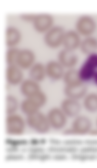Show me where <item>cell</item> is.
I'll return each mask as SVG.
<instances>
[{"mask_svg": "<svg viewBox=\"0 0 97 168\" xmlns=\"http://www.w3.org/2000/svg\"><path fill=\"white\" fill-rule=\"evenodd\" d=\"M70 127L64 129L62 134L67 136L88 135L92 127V120L87 116L81 114L73 118Z\"/></svg>", "mask_w": 97, "mask_h": 168, "instance_id": "1", "label": "cell"}, {"mask_svg": "<svg viewBox=\"0 0 97 168\" xmlns=\"http://www.w3.org/2000/svg\"><path fill=\"white\" fill-rule=\"evenodd\" d=\"M97 29V23L92 15L83 14L75 20L74 30L82 38L93 35Z\"/></svg>", "mask_w": 97, "mask_h": 168, "instance_id": "2", "label": "cell"}, {"mask_svg": "<svg viewBox=\"0 0 97 168\" xmlns=\"http://www.w3.org/2000/svg\"><path fill=\"white\" fill-rule=\"evenodd\" d=\"M25 122L29 127L39 134H46L51 128L46 114L40 111L26 116Z\"/></svg>", "mask_w": 97, "mask_h": 168, "instance_id": "3", "label": "cell"}, {"mask_svg": "<svg viewBox=\"0 0 97 168\" xmlns=\"http://www.w3.org/2000/svg\"><path fill=\"white\" fill-rule=\"evenodd\" d=\"M77 69L79 77L83 82L92 80L97 71V52L87 55Z\"/></svg>", "mask_w": 97, "mask_h": 168, "instance_id": "4", "label": "cell"}, {"mask_svg": "<svg viewBox=\"0 0 97 168\" xmlns=\"http://www.w3.org/2000/svg\"><path fill=\"white\" fill-rule=\"evenodd\" d=\"M26 122L20 115L16 113L7 115L5 119L6 133L11 136H20L24 133Z\"/></svg>", "mask_w": 97, "mask_h": 168, "instance_id": "5", "label": "cell"}, {"mask_svg": "<svg viewBox=\"0 0 97 168\" xmlns=\"http://www.w3.org/2000/svg\"><path fill=\"white\" fill-rule=\"evenodd\" d=\"M65 32L61 26H53L45 33L44 41L46 45L52 49H56L62 46Z\"/></svg>", "mask_w": 97, "mask_h": 168, "instance_id": "6", "label": "cell"}, {"mask_svg": "<svg viewBox=\"0 0 97 168\" xmlns=\"http://www.w3.org/2000/svg\"><path fill=\"white\" fill-rule=\"evenodd\" d=\"M46 115L51 128L54 129H62L67 124L68 117L60 107L51 108Z\"/></svg>", "mask_w": 97, "mask_h": 168, "instance_id": "7", "label": "cell"}, {"mask_svg": "<svg viewBox=\"0 0 97 168\" xmlns=\"http://www.w3.org/2000/svg\"><path fill=\"white\" fill-rule=\"evenodd\" d=\"M57 60L66 70L76 68L79 58L76 51L63 48L58 52Z\"/></svg>", "mask_w": 97, "mask_h": 168, "instance_id": "8", "label": "cell"}, {"mask_svg": "<svg viewBox=\"0 0 97 168\" xmlns=\"http://www.w3.org/2000/svg\"><path fill=\"white\" fill-rule=\"evenodd\" d=\"M60 107L68 118H72L81 114L82 108L80 100L67 97L62 101Z\"/></svg>", "mask_w": 97, "mask_h": 168, "instance_id": "9", "label": "cell"}, {"mask_svg": "<svg viewBox=\"0 0 97 168\" xmlns=\"http://www.w3.org/2000/svg\"><path fill=\"white\" fill-rule=\"evenodd\" d=\"M45 67L47 78L53 81L62 80L65 69L57 60L48 61Z\"/></svg>", "mask_w": 97, "mask_h": 168, "instance_id": "10", "label": "cell"}, {"mask_svg": "<svg viewBox=\"0 0 97 168\" xmlns=\"http://www.w3.org/2000/svg\"><path fill=\"white\" fill-rule=\"evenodd\" d=\"M82 39L74 29L69 30L65 32L62 46L63 48L76 51L79 49Z\"/></svg>", "mask_w": 97, "mask_h": 168, "instance_id": "11", "label": "cell"}, {"mask_svg": "<svg viewBox=\"0 0 97 168\" xmlns=\"http://www.w3.org/2000/svg\"><path fill=\"white\" fill-rule=\"evenodd\" d=\"M33 22L35 28L41 33H45L54 26L53 18L48 13L37 15Z\"/></svg>", "mask_w": 97, "mask_h": 168, "instance_id": "12", "label": "cell"}, {"mask_svg": "<svg viewBox=\"0 0 97 168\" xmlns=\"http://www.w3.org/2000/svg\"><path fill=\"white\" fill-rule=\"evenodd\" d=\"M6 82L13 86L20 85L24 79L23 70L17 65L7 66L5 72Z\"/></svg>", "mask_w": 97, "mask_h": 168, "instance_id": "13", "label": "cell"}, {"mask_svg": "<svg viewBox=\"0 0 97 168\" xmlns=\"http://www.w3.org/2000/svg\"><path fill=\"white\" fill-rule=\"evenodd\" d=\"M35 56L32 51L28 49L20 50L17 65L22 70L28 69L35 63Z\"/></svg>", "mask_w": 97, "mask_h": 168, "instance_id": "14", "label": "cell"}, {"mask_svg": "<svg viewBox=\"0 0 97 168\" xmlns=\"http://www.w3.org/2000/svg\"><path fill=\"white\" fill-rule=\"evenodd\" d=\"M19 86L20 91L25 98L30 97L42 89L39 83L30 78L24 79Z\"/></svg>", "mask_w": 97, "mask_h": 168, "instance_id": "15", "label": "cell"}, {"mask_svg": "<svg viewBox=\"0 0 97 168\" xmlns=\"http://www.w3.org/2000/svg\"><path fill=\"white\" fill-rule=\"evenodd\" d=\"M62 80L65 86H77L84 84L80 79L76 68L65 70Z\"/></svg>", "mask_w": 97, "mask_h": 168, "instance_id": "16", "label": "cell"}, {"mask_svg": "<svg viewBox=\"0 0 97 168\" xmlns=\"http://www.w3.org/2000/svg\"><path fill=\"white\" fill-rule=\"evenodd\" d=\"M79 50L86 56L97 52V38L94 35L82 38Z\"/></svg>", "mask_w": 97, "mask_h": 168, "instance_id": "17", "label": "cell"}, {"mask_svg": "<svg viewBox=\"0 0 97 168\" xmlns=\"http://www.w3.org/2000/svg\"><path fill=\"white\" fill-rule=\"evenodd\" d=\"M63 92L65 97L80 100L87 93V88L85 84L76 86H64Z\"/></svg>", "mask_w": 97, "mask_h": 168, "instance_id": "18", "label": "cell"}, {"mask_svg": "<svg viewBox=\"0 0 97 168\" xmlns=\"http://www.w3.org/2000/svg\"><path fill=\"white\" fill-rule=\"evenodd\" d=\"M29 78L39 83L46 77L45 65L35 63L29 69Z\"/></svg>", "mask_w": 97, "mask_h": 168, "instance_id": "19", "label": "cell"}, {"mask_svg": "<svg viewBox=\"0 0 97 168\" xmlns=\"http://www.w3.org/2000/svg\"><path fill=\"white\" fill-rule=\"evenodd\" d=\"M82 107L90 113L97 112V93H87L82 99Z\"/></svg>", "mask_w": 97, "mask_h": 168, "instance_id": "20", "label": "cell"}, {"mask_svg": "<svg viewBox=\"0 0 97 168\" xmlns=\"http://www.w3.org/2000/svg\"><path fill=\"white\" fill-rule=\"evenodd\" d=\"M20 107L22 112L26 116L39 111L40 108L31 99L25 98L20 103Z\"/></svg>", "mask_w": 97, "mask_h": 168, "instance_id": "21", "label": "cell"}, {"mask_svg": "<svg viewBox=\"0 0 97 168\" xmlns=\"http://www.w3.org/2000/svg\"><path fill=\"white\" fill-rule=\"evenodd\" d=\"M79 148L61 145L58 146H50L46 149L47 151L50 153H60L70 155L79 151Z\"/></svg>", "mask_w": 97, "mask_h": 168, "instance_id": "22", "label": "cell"}, {"mask_svg": "<svg viewBox=\"0 0 97 168\" xmlns=\"http://www.w3.org/2000/svg\"><path fill=\"white\" fill-rule=\"evenodd\" d=\"M19 32L12 27L8 28L5 32V42L9 46H13L16 44L20 39Z\"/></svg>", "mask_w": 97, "mask_h": 168, "instance_id": "23", "label": "cell"}, {"mask_svg": "<svg viewBox=\"0 0 97 168\" xmlns=\"http://www.w3.org/2000/svg\"><path fill=\"white\" fill-rule=\"evenodd\" d=\"M5 113L7 115L16 113L18 107L17 98L11 95H8L5 98Z\"/></svg>", "mask_w": 97, "mask_h": 168, "instance_id": "24", "label": "cell"}, {"mask_svg": "<svg viewBox=\"0 0 97 168\" xmlns=\"http://www.w3.org/2000/svg\"><path fill=\"white\" fill-rule=\"evenodd\" d=\"M20 50L17 48L12 47L7 50L5 60L7 66L17 65V59Z\"/></svg>", "mask_w": 97, "mask_h": 168, "instance_id": "25", "label": "cell"}, {"mask_svg": "<svg viewBox=\"0 0 97 168\" xmlns=\"http://www.w3.org/2000/svg\"><path fill=\"white\" fill-rule=\"evenodd\" d=\"M69 159L75 161L85 162L96 159H97V155L89 154L78 151L70 155Z\"/></svg>", "mask_w": 97, "mask_h": 168, "instance_id": "26", "label": "cell"}, {"mask_svg": "<svg viewBox=\"0 0 97 168\" xmlns=\"http://www.w3.org/2000/svg\"><path fill=\"white\" fill-rule=\"evenodd\" d=\"M27 98L33 100L40 109L45 105L48 100L46 94L42 89L32 96Z\"/></svg>", "mask_w": 97, "mask_h": 168, "instance_id": "27", "label": "cell"}, {"mask_svg": "<svg viewBox=\"0 0 97 168\" xmlns=\"http://www.w3.org/2000/svg\"><path fill=\"white\" fill-rule=\"evenodd\" d=\"M27 159L30 161H38L44 162L52 160V155L46 152L40 153H28Z\"/></svg>", "mask_w": 97, "mask_h": 168, "instance_id": "28", "label": "cell"}, {"mask_svg": "<svg viewBox=\"0 0 97 168\" xmlns=\"http://www.w3.org/2000/svg\"><path fill=\"white\" fill-rule=\"evenodd\" d=\"M5 143L8 146L19 147L25 146L28 144V140L25 139H13L7 138L5 139Z\"/></svg>", "mask_w": 97, "mask_h": 168, "instance_id": "29", "label": "cell"}, {"mask_svg": "<svg viewBox=\"0 0 97 168\" xmlns=\"http://www.w3.org/2000/svg\"><path fill=\"white\" fill-rule=\"evenodd\" d=\"M84 144V140L78 138H70L62 140V144L69 146L79 148Z\"/></svg>", "mask_w": 97, "mask_h": 168, "instance_id": "30", "label": "cell"}, {"mask_svg": "<svg viewBox=\"0 0 97 168\" xmlns=\"http://www.w3.org/2000/svg\"><path fill=\"white\" fill-rule=\"evenodd\" d=\"M46 149L42 146H31L28 147H24L20 149L22 153H40L45 152Z\"/></svg>", "mask_w": 97, "mask_h": 168, "instance_id": "31", "label": "cell"}, {"mask_svg": "<svg viewBox=\"0 0 97 168\" xmlns=\"http://www.w3.org/2000/svg\"><path fill=\"white\" fill-rule=\"evenodd\" d=\"M25 159V156L23 154L18 153H7L4 157V160L6 162L21 161Z\"/></svg>", "mask_w": 97, "mask_h": 168, "instance_id": "32", "label": "cell"}, {"mask_svg": "<svg viewBox=\"0 0 97 168\" xmlns=\"http://www.w3.org/2000/svg\"><path fill=\"white\" fill-rule=\"evenodd\" d=\"M79 151L89 154L97 155V146L86 145V146L79 148Z\"/></svg>", "mask_w": 97, "mask_h": 168, "instance_id": "33", "label": "cell"}, {"mask_svg": "<svg viewBox=\"0 0 97 168\" xmlns=\"http://www.w3.org/2000/svg\"><path fill=\"white\" fill-rule=\"evenodd\" d=\"M48 142V140L45 138H32L28 140V144L31 146H43Z\"/></svg>", "mask_w": 97, "mask_h": 168, "instance_id": "34", "label": "cell"}, {"mask_svg": "<svg viewBox=\"0 0 97 168\" xmlns=\"http://www.w3.org/2000/svg\"><path fill=\"white\" fill-rule=\"evenodd\" d=\"M69 156L67 154L56 153L52 155V160L55 161L63 162L67 160Z\"/></svg>", "mask_w": 97, "mask_h": 168, "instance_id": "35", "label": "cell"}, {"mask_svg": "<svg viewBox=\"0 0 97 168\" xmlns=\"http://www.w3.org/2000/svg\"><path fill=\"white\" fill-rule=\"evenodd\" d=\"M48 140L51 146H58L62 144V140L59 138H50Z\"/></svg>", "mask_w": 97, "mask_h": 168, "instance_id": "36", "label": "cell"}, {"mask_svg": "<svg viewBox=\"0 0 97 168\" xmlns=\"http://www.w3.org/2000/svg\"><path fill=\"white\" fill-rule=\"evenodd\" d=\"M36 14H22L21 18L24 20L28 21H33Z\"/></svg>", "mask_w": 97, "mask_h": 168, "instance_id": "37", "label": "cell"}, {"mask_svg": "<svg viewBox=\"0 0 97 168\" xmlns=\"http://www.w3.org/2000/svg\"><path fill=\"white\" fill-rule=\"evenodd\" d=\"M20 150L19 147L8 146L5 149V151L7 153H18Z\"/></svg>", "mask_w": 97, "mask_h": 168, "instance_id": "38", "label": "cell"}, {"mask_svg": "<svg viewBox=\"0 0 97 168\" xmlns=\"http://www.w3.org/2000/svg\"><path fill=\"white\" fill-rule=\"evenodd\" d=\"M84 144L97 146V139H86L84 140Z\"/></svg>", "mask_w": 97, "mask_h": 168, "instance_id": "39", "label": "cell"}, {"mask_svg": "<svg viewBox=\"0 0 97 168\" xmlns=\"http://www.w3.org/2000/svg\"><path fill=\"white\" fill-rule=\"evenodd\" d=\"M88 135L92 136H97V128H92L90 131Z\"/></svg>", "mask_w": 97, "mask_h": 168, "instance_id": "40", "label": "cell"}, {"mask_svg": "<svg viewBox=\"0 0 97 168\" xmlns=\"http://www.w3.org/2000/svg\"><path fill=\"white\" fill-rule=\"evenodd\" d=\"M92 80H93L95 84L97 86V71L95 73Z\"/></svg>", "mask_w": 97, "mask_h": 168, "instance_id": "41", "label": "cell"}, {"mask_svg": "<svg viewBox=\"0 0 97 168\" xmlns=\"http://www.w3.org/2000/svg\"><path fill=\"white\" fill-rule=\"evenodd\" d=\"M96 127L97 128V118L96 119Z\"/></svg>", "mask_w": 97, "mask_h": 168, "instance_id": "42", "label": "cell"}]
</instances>
